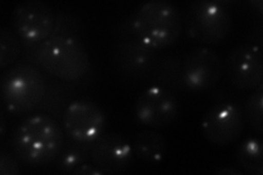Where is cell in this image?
Listing matches in <instances>:
<instances>
[{"label": "cell", "mask_w": 263, "mask_h": 175, "mask_svg": "<svg viewBox=\"0 0 263 175\" xmlns=\"http://www.w3.org/2000/svg\"><path fill=\"white\" fill-rule=\"evenodd\" d=\"M223 73V62L210 47H199L187 54L181 67L182 81L192 91L215 87Z\"/></svg>", "instance_id": "cell-11"}, {"label": "cell", "mask_w": 263, "mask_h": 175, "mask_svg": "<svg viewBox=\"0 0 263 175\" xmlns=\"http://www.w3.org/2000/svg\"><path fill=\"white\" fill-rule=\"evenodd\" d=\"M103 108L86 98L72 101L63 114V129L68 138L80 143H93L105 132Z\"/></svg>", "instance_id": "cell-7"}, {"label": "cell", "mask_w": 263, "mask_h": 175, "mask_svg": "<svg viewBox=\"0 0 263 175\" xmlns=\"http://www.w3.org/2000/svg\"><path fill=\"white\" fill-rule=\"evenodd\" d=\"M228 82L238 90L257 89L263 83L261 48L256 44H241L228 54L223 64Z\"/></svg>", "instance_id": "cell-9"}, {"label": "cell", "mask_w": 263, "mask_h": 175, "mask_svg": "<svg viewBox=\"0 0 263 175\" xmlns=\"http://www.w3.org/2000/svg\"><path fill=\"white\" fill-rule=\"evenodd\" d=\"M35 65L55 78L76 81L90 70V58L79 38L52 36L37 44Z\"/></svg>", "instance_id": "cell-3"}, {"label": "cell", "mask_w": 263, "mask_h": 175, "mask_svg": "<svg viewBox=\"0 0 263 175\" xmlns=\"http://www.w3.org/2000/svg\"><path fill=\"white\" fill-rule=\"evenodd\" d=\"M56 14L46 3L26 0L14 7L12 26L26 45H37L53 35Z\"/></svg>", "instance_id": "cell-6"}, {"label": "cell", "mask_w": 263, "mask_h": 175, "mask_svg": "<svg viewBox=\"0 0 263 175\" xmlns=\"http://www.w3.org/2000/svg\"><path fill=\"white\" fill-rule=\"evenodd\" d=\"M111 61L123 77L142 79L153 69L156 53L136 38L119 40L113 46Z\"/></svg>", "instance_id": "cell-13"}, {"label": "cell", "mask_w": 263, "mask_h": 175, "mask_svg": "<svg viewBox=\"0 0 263 175\" xmlns=\"http://www.w3.org/2000/svg\"><path fill=\"white\" fill-rule=\"evenodd\" d=\"M129 21L135 38L154 51L174 44L183 28L182 14L168 0H151L141 5Z\"/></svg>", "instance_id": "cell-2"}, {"label": "cell", "mask_w": 263, "mask_h": 175, "mask_svg": "<svg viewBox=\"0 0 263 175\" xmlns=\"http://www.w3.org/2000/svg\"><path fill=\"white\" fill-rule=\"evenodd\" d=\"M243 110L235 102L216 103L202 121L203 135L210 143L226 146L240 138L245 130Z\"/></svg>", "instance_id": "cell-8"}, {"label": "cell", "mask_w": 263, "mask_h": 175, "mask_svg": "<svg viewBox=\"0 0 263 175\" xmlns=\"http://www.w3.org/2000/svg\"><path fill=\"white\" fill-rule=\"evenodd\" d=\"M79 28V22L76 18L67 13H59L56 14V24L52 36L77 37Z\"/></svg>", "instance_id": "cell-19"}, {"label": "cell", "mask_w": 263, "mask_h": 175, "mask_svg": "<svg viewBox=\"0 0 263 175\" xmlns=\"http://www.w3.org/2000/svg\"><path fill=\"white\" fill-rule=\"evenodd\" d=\"M134 154L146 163H159L166 155L168 143L162 134L156 130L139 131L132 143Z\"/></svg>", "instance_id": "cell-14"}, {"label": "cell", "mask_w": 263, "mask_h": 175, "mask_svg": "<svg viewBox=\"0 0 263 175\" xmlns=\"http://www.w3.org/2000/svg\"><path fill=\"white\" fill-rule=\"evenodd\" d=\"M250 4H251L252 6H254V8H257L258 11H259L260 13L263 12V10H262V6H263L262 0H254V2H251Z\"/></svg>", "instance_id": "cell-24"}, {"label": "cell", "mask_w": 263, "mask_h": 175, "mask_svg": "<svg viewBox=\"0 0 263 175\" xmlns=\"http://www.w3.org/2000/svg\"><path fill=\"white\" fill-rule=\"evenodd\" d=\"M6 132V122H5V116L4 114L0 115V136H2V139L5 136Z\"/></svg>", "instance_id": "cell-23"}, {"label": "cell", "mask_w": 263, "mask_h": 175, "mask_svg": "<svg viewBox=\"0 0 263 175\" xmlns=\"http://www.w3.org/2000/svg\"><path fill=\"white\" fill-rule=\"evenodd\" d=\"M129 140L117 132H104L92 143L90 161L102 174L124 172L133 162Z\"/></svg>", "instance_id": "cell-12"}, {"label": "cell", "mask_w": 263, "mask_h": 175, "mask_svg": "<svg viewBox=\"0 0 263 175\" xmlns=\"http://www.w3.org/2000/svg\"><path fill=\"white\" fill-rule=\"evenodd\" d=\"M72 174H77V175H102V173L99 171L96 166L91 163H84L79 165L78 168L72 171Z\"/></svg>", "instance_id": "cell-21"}, {"label": "cell", "mask_w": 263, "mask_h": 175, "mask_svg": "<svg viewBox=\"0 0 263 175\" xmlns=\"http://www.w3.org/2000/svg\"><path fill=\"white\" fill-rule=\"evenodd\" d=\"M92 143H80L69 138L54 161V168L63 173H72L79 165L90 161Z\"/></svg>", "instance_id": "cell-15"}, {"label": "cell", "mask_w": 263, "mask_h": 175, "mask_svg": "<svg viewBox=\"0 0 263 175\" xmlns=\"http://www.w3.org/2000/svg\"><path fill=\"white\" fill-rule=\"evenodd\" d=\"M215 174H219V175H242L243 173L241 171H239V170H236V169L223 168V169L216 170Z\"/></svg>", "instance_id": "cell-22"}, {"label": "cell", "mask_w": 263, "mask_h": 175, "mask_svg": "<svg viewBox=\"0 0 263 175\" xmlns=\"http://www.w3.org/2000/svg\"><path fill=\"white\" fill-rule=\"evenodd\" d=\"M232 13L224 3L196 0L187 8L184 27L187 36L203 44H217L229 34Z\"/></svg>", "instance_id": "cell-5"}, {"label": "cell", "mask_w": 263, "mask_h": 175, "mask_svg": "<svg viewBox=\"0 0 263 175\" xmlns=\"http://www.w3.org/2000/svg\"><path fill=\"white\" fill-rule=\"evenodd\" d=\"M177 96L168 89L153 86L138 95L134 114L138 123L148 127L161 128L174 123L179 114Z\"/></svg>", "instance_id": "cell-10"}, {"label": "cell", "mask_w": 263, "mask_h": 175, "mask_svg": "<svg viewBox=\"0 0 263 175\" xmlns=\"http://www.w3.org/2000/svg\"><path fill=\"white\" fill-rule=\"evenodd\" d=\"M22 53L20 37L10 28L0 30V69L5 70L13 65Z\"/></svg>", "instance_id": "cell-17"}, {"label": "cell", "mask_w": 263, "mask_h": 175, "mask_svg": "<svg viewBox=\"0 0 263 175\" xmlns=\"http://www.w3.org/2000/svg\"><path fill=\"white\" fill-rule=\"evenodd\" d=\"M237 162L243 172L250 175L263 174V144L259 137L241 141L237 150Z\"/></svg>", "instance_id": "cell-16"}, {"label": "cell", "mask_w": 263, "mask_h": 175, "mask_svg": "<svg viewBox=\"0 0 263 175\" xmlns=\"http://www.w3.org/2000/svg\"><path fill=\"white\" fill-rule=\"evenodd\" d=\"M65 145L64 129L47 114L22 120L11 136V148L21 161L32 166L53 163Z\"/></svg>", "instance_id": "cell-1"}, {"label": "cell", "mask_w": 263, "mask_h": 175, "mask_svg": "<svg viewBox=\"0 0 263 175\" xmlns=\"http://www.w3.org/2000/svg\"><path fill=\"white\" fill-rule=\"evenodd\" d=\"M243 116L249 127L261 136L263 134V83L246 100Z\"/></svg>", "instance_id": "cell-18"}, {"label": "cell", "mask_w": 263, "mask_h": 175, "mask_svg": "<svg viewBox=\"0 0 263 175\" xmlns=\"http://www.w3.org/2000/svg\"><path fill=\"white\" fill-rule=\"evenodd\" d=\"M0 88L7 111L26 114L42 102L46 93V81L39 67L22 62L3 73Z\"/></svg>", "instance_id": "cell-4"}, {"label": "cell", "mask_w": 263, "mask_h": 175, "mask_svg": "<svg viewBox=\"0 0 263 175\" xmlns=\"http://www.w3.org/2000/svg\"><path fill=\"white\" fill-rule=\"evenodd\" d=\"M20 173L19 163L6 150L0 151V175H16Z\"/></svg>", "instance_id": "cell-20"}]
</instances>
